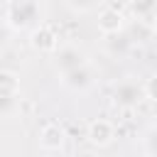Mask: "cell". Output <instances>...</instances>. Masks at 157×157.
<instances>
[{"mask_svg":"<svg viewBox=\"0 0 157 157\" xmlns=\"http://www.w3.org/2000/svg\"><path fill=\"white\" fill-rule=\"evenodd\" d=\"M86 137H88L91 145H96V147H105V145L113 142V137H115V125H113L110 120H105V118H96V120L88 123V128H86Z\"/></svg>","mask_w":157,"mask_h":157,"instance_id":"3","label":"cell"},{"mask_svg":"<svg viewBox=\"0 0 157 157\" xmlns=\"http://www.w3.org/2000/svg\"><path fill=\"white\" fill-rule=\"evenodd\" d=\"M130 7H132V15L135 20H142V22H155V10H157V0H130Z\"/></svg>","mask_w":157,"mask_h":157,"instance_id":"9","label":"cell"},{"mask_svg":"<svg viewBox=\"0 0 157 157\" xmlns=\"http://www.w3.org/2000/svg\"><path fill=\"white\" fill-rule=\"evenodd\" d=\"M0 93H20V78L10 69H0Z\"/></svg>","mask_w":157,"mask_h":157,"instance_id":"12","label":"cell"},{"mask_svg":"<svg viewBox=\"0 0 157 157\" xmlns=\"http://www.w3.org/2000/svg\"><path fill=\"white\" fill-rule=\"evenodd\" d=\"M20 110V93H0V118H12Z\"/></svg>","mask_w":157,"mask_h":157,"instance_id":"11","label":"cell"},{"mask_svg":"<svg viewBox=\"0 0 157 157\" xmlns=\"http://www.w3.org/2000/svg\"><path fill=\"white\" fill-rule=\"evenodd\" d=\"M29 44H32L37 52H56L59 37H56V32H54L52 27L37 25V27L32 29V34H29Z\"/></svg>","mask_w":157,"mask_h":157,"instance_id":"4","label":"cell"},{"mask_svg":"<svg viewBox=\"0 0 157 157\" xmlns=\"http://www.w3.org/2000/svg\"><path fill=\"white\" fill-rule=\"evenodd\" d=\"M142 150L147 157H155L157 155V130L155 128H147L145 135H142Z\"/></svg>","mask_w":157,"mask_h":157,"instance_id":"14","label":"cell"},{"mask_svg":"<svg viewBox=\"0 0 157 157\" xmlns=\"http://www.w3.org/2000/svg\"><path fill=\"white\" fill-rule=\"evenodd\" d=\"M64 140H66V132H64V128L59 123H47L39 130V145L44 150H61Z\"/></svg>","mask_w":157,"mask_h":157,"instance_id":"8","label":"cell"},{"mask_svg":"<svg viewBox=\"0 0 157 157\" xmlns=\"http://www.w3.org/2000/svg\"><path fill=\"white\" fill-rule=\"evenodd\" d=\"M61 83L66 88H71V91H86L93 83V74H91L88 64H83V66L71 69V71H64L61 74Z\"/></svg>","mask_w":157,"mask_h":157,"instance_id":"5","label":"cell"},{"mask_svg":"<svg viewBox=\"0 0 157 157\" xmlns=\"http://www.w3.org/2000/svg\"><path fill=\"white\" fill-rule=\"evenodd\" d=\"M5 25L15 32L34 29L39 25V2L37 0H7Z\"/></svg>","mask_w":157,"mask_h":157,"instance_id":"1","label":"cell"},{"mask_svg":"<svg viewBox=\"0 0 157 157\" xmlns=\"http://www.w3.org/2000/svg\"><path fill=\"white\" fill-rule=\"evenodd\" d=\"M7 39H10V27L5 25V20H0V49L7 44Z\"/></svg>","mask_w":157,"mask_h":157,"instance_id":"16","label":"cell"},{"mask_svg":"<svg viewBox=\"0 0 157 157\" xmlns=\"http://www.w3.org/2000/svg\"><path fill=\"white\" fill-rule=\"evenodd\" d=\"M105 0H66V5L71 7V10H76V12H88V10H96V7H101Z\"/></svg>","mask_w":157,"mask_h":157,"instance_id":"15","label":"cell"},{"mask_svg":"<svg viewBox=\"0 0 157 157\" xmlns=\"http://www.w3.org/2000/svg\"><path fill=\"white\" fill-rule=\"evenodd\" d=\"M125 34H128V39H130V42H150V39H152V34H155V27H152L150 22L135 20V22L125 29Z\"/></svg>","mask_w":157,"mask_h":157,"instance_id":"10","label":"cell"},{"mask_svg":"<svg viewBox=\"0 0 157 157\" xmlns=\"http://www.w3.org/2000/svg\"><path fill=\"white\" fill-rule=\"evenodd\" d=\"M113 101H115V105H120V108H137V105L145 101V88H142L140 81L125 78V81H120V83L113 88Z\"/></svg>","mask_w":157,"mask_h":157,"instance_id":"2","label":"cell"},{"mask_svg":"<svg viewBox=\"0 0 157 157\" xmlns=\"http://www.w3.org/2000/svg\"><path fill=\"white\" fill-rule=\"evenodd\" d=\"M130 39H128V34H125V29H120V32H115V34H108V49L113 52V54H125L128 49H130Z\"/></svg>","mask_w":157,"mask_h":157,"instance_id":"13","label":"cell"},{"mask_svg":"<svg viewBox=\"0 0 157 157\" xmlns=\"http://www.w3.org/2000/svg\"><path fill=\"white\" fill-rule=\"evenodd\" d=\"M98 29L108 37V34H115L120 29H125V17L118 7H103L101 15H98Z\"/></svg>","mask_w":157,"mask_h":157,"instance_id":"6","label":"cell"},{"mask_svg":"<svg viewBox=\"0 0 157 157\" xmlns=\"http://www.w3.org/2000/svg\"><path fill=\"white\" fill-rule=\"evenodd\" d=\"M83 64H88V61H86V54L78 47H61L56 52V69L61 74L64 71H71L76 66H83Z\"/></svg>","mask_w":157,"mask_h":157,"instance_id":"7","label":"cell"}]
</instances>
